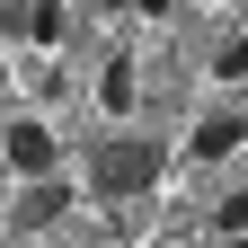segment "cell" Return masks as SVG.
<instances>
[{
	"label": "cell",
	"instance_id": "obj_1",
	"mask_svg": "<svg viewBox=\"0 0 248 248\" xmlns=\"http://www.w3.org/2000/svg\"><path fill=\"white\" fill-rule=\"evenodd\" d=\"M160 160H169L160 142H107L98 151V195H142V186L160 177Z\"/></svg>",
	"mask_w": 248,
	"mask_h": 248
},
{
	"label": "cell",
	"instance_id": "obj_2",
	"mask_svg": "<svg viewBox=\"0 0 248 248\" xmlns=\"http://www.w3.org/2000/svg\"><path fill=\"white\" fill-rule=\"evenodd\" d=\"M9 169L18 177H53V133L45 124H9Z\"/></svg>",
	"mask_w": 248,
	"mask_h": 248
},
{
	"label": "cell",
	"instance_id": "obj_3",
	"mask_svg": "<svg viewBox=\"0 0 248 248\" xmlns=\"http://www.w3.org/2000/svg\"><path fill=\"white\" fill-rule=\"evenodd\" d=\"M62 204H71V195H62L53 177H36V186H27V204H18V222H27V231H45V222H62Z\"/></svg>",
	"mask_w": 248,
	"mask_h": 248
},
{
	"label": "cell",
	"instance_id": "obj_4",
	"mask_svg": "<svg viewBox=\"0 0 248 248\" xmlns=\"http://www.w3.org/2000/svg\"><path fill=\"white\" fill-rule=\"evenodd\" d=\"M239 133H248L239 115H204V124H195V160H222V151H231Z\"/></svg>",
	"mask_w": 248,
	"mask_h": 248
},
{
	"label": "cell",
	"instance_id": "obj_5",
	"mask_svg": "<svg viewBox=\"0 0 248 248\" xmlns=\"http://www.w3.org/2000/svg\"><path fill=\"white\" fill-rule=\"evenodd\" d=\"M18 27H27L36 45H53V36H62V9H53V0H27V9H18Z\"/></svg>",
	"mask_w": 248,
	"mask_h": 248
},
{
	"label": "cell",
	"instance_id": "obj_6",
	"mask_svg": "<svg viewBox=\"0 0 248 248\" xmlns=\"http://www.w3.org/2000/svg\"><path fill=\"white\" fill-rule=\"evenodd\" d=\"M213 71H222V80H248V36H231L222 53H213Z\"/></svg>",
	"mask_w": 248,
	"mask_h": 248
},
{
	"label": "cell",
	"instance_id": "obj_7",
	"mask_svg": "<svg viewBox=\"0 0 248 248\" xmlns=\"http://www.w3.org/2000/svg\"><path fill=\"white\" fill-rule=\"evenodd\" d=\"M107 107H133V71H124V62H107V89H98Z\"/></svg>",
	"mask_w": 248,
	"mask_h": 248
},
{
	"label": "cell",
	"instance_id": "obj_8",
	"mask_svg": "<svg viewBox=\"0 0 248 248\" xmlns=\"http://www.w3.org/2000/svg\"><path fill=\"white\" fill-rule=\"evenodd\" d=\"M222 231H231V239L248 231V195H231V204H222Z\"/></svg>",
	"mask_w": 248,
	"mask_h": 248
},
{
	"label": "cell",
	"instance_id": "obj_9",
	"mask_svg": "<svg viewBox=\"0 0 248 248\" xmlns=\"http://www.w3.org/2000/svg\"><path fill=\"white\" fill-rule=\"evenodd\" d=\"M231 9H248V0H231Z\"/></svg>",
	"mask_w": 248,
	"mask_h": 248
},
{
	"label": "cell",
	"instance_id": "obj_10",
	"mask_svg": "<svg viewBox=\"0 0 248 248\" xmlns=\"http://www.w3.org/2000/svg\"><path fill=\"white\" fill-rule=\"evenodd\" d=\"M231 248H248V239H231Z\"/></svg>",
	"mask_w": 248,
	"mask_h": 248
}]
</instances>
